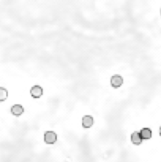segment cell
Listing matches in <instances>:
<instances>
[{
	"instance_id": "8",
	"label": "cell",
	"mask_w": 161,
	"mask_h": 162,
	"mask_svg": "<svg viewBox=\"0 0 161 162\" xmlns=\"http://www.w3.org/2000/svg\"><path fill=\"white\" fill-rule=\"evenodd\" d=\"M8 97V91L4 87H0V102L6 100Z\"/></svg>"
},
{
	"instance_id": "7",
	"label": "cell",
	"mask_w": 161,
	"mask_h": 162,
	"mask_svg": "<svg viewBox=\"0 0 161 162\" xmlns=\"http://www.w3.org/2000/svg\"><path fill=\"white\" fill-rule=\"evenodd\" d=\"M140 134H141L142 139H149L152 137V131L149 128H143L142 129Z\"/></svg>"
},
{
	"instance_id": "5",
	"label": "cell",
	"mask_w": 161,
	"mask_h": 162,
	"mask_svg": "<svg viewBox=\"0 0 161 162\" xmlns=\"http://www.w3.org/2000/svg\"><path fill=\"white\" fill-rule=\"evenodd\" d=\"M93 117L91 116H85L82 118V126L84 128H89L93 125Z\"/></svg>"
},
{
	"instance_id": "1",
	"label": "cell",
	"mask_w": 161,
	"mask_h": 162,
	"mask_svg": "<svg viewBox=\"0 0 161 162\" xmlns=\"http://www.w3.org/2000/svg\"><path fill=\"white\" fill-rule=\"evenodd\" d=\"M57 141V134L54 131H48L44 133V142L47 144H54Z\"/></svg>"
},
{
	"instance_id": "3",
	"label": "cell",
	"mask_w": 161,
	"mask_h": 162,
	"mask_svg": "<svg viewBox=\"0 0 161 162\" xmlns=\"http://www.w3.org/2000/svg\"><path fill=\"white\" fill-rule=\"evenodd\" d=\"M43 88L39 85H34L30 89V94L34 98H39L43 95Z\"/></svg>"
},
{
	"instance_id": "4",
	"label": "cell",
	"mask_w": 161,
	"mask_h": 162,
	"mask_svg": "<svg viewBox=\"0 0 161 162\" xmlns=\"http://www.w3.org/2000/svg\"><path fill=\"white\" fill-rule=\"evenodd\" d=\"M24 108L21 105H14L10 108V111L15 116H20L24 112Z\"/></svg>"
},
{
	"instance_id": "2",
	"label": "cell",
	"mask_w": 161,
	"mask_h": 162,
	"mask_svg": "<svg viewBox=\"0 0 161 162\" xmlns=\"http://www.w3.org/2000/svg\"><path fill=\"white\" fill-rule=\"evenodd\" d=\"M122 83H123V78L119 74H115L111 78V85L114 88H118L122 85Z\"/></svg>"
},
{
	"instance_id": "9",
	"label": "cell",
	"mask_w": 161,
	"mask_h": 162,
	"mask_svg": "<svg viewBox=\"0 0 161 162\" xmlns=\"http://www.w3.org/2000/svg\"><path fill=\"white\" fill-rule=\"evenodd\" d=\"M159 134H160V136H161V127H159Z\"/></svg>"
},
{
	"instance_id": "10",
	"label": "cell",
	"mask_w": 161,
	"mask_h": 162,
	"mask_svg": "<svg viewBox=\"0 0 161 162\" xmlns=\"http://www.w3.org/2000/svg\"><path fill=\"white\" fill-rule=\"evenodd\" d=\"M160 14H161V10H160Z\"/></svg>"
},
{
	"instance_id": "6",
	"label": "cell",
	"mask_w": 161,
	"mask_h": 162,
	"mask_svg": "<svg viewBox=\"0 0 161 162\" xmlns=\"http://www.w3.org/2000/svg\"><path fill=\"white\" fill-rule=\"evenodd\" d=\"M131 141L134 145H140L142 143V136H141L140 132L134 131V132L131 134Z\"/></svg>"
}]
</instances>
